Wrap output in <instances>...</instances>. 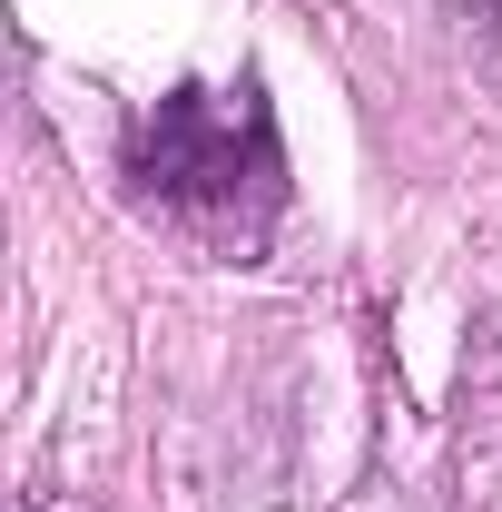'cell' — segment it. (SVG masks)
<instances>
[{"label":"cell","mask_w":502,"mask_h":512,"mask_svg":"<svg viewBox=\"0 0 502 512\" xmlns=\"http://www.w3.org/2000/svg\"><path fill=\"white\" fill-rule=\"evenodd\" d=\"M138 197L158 217H178L217 247H247L276 207V128L256 109V89L217 99V89H178L158 99V119L138 128Z\"/></svg>","instance_id":"6da1fadb"}]
</instances>
